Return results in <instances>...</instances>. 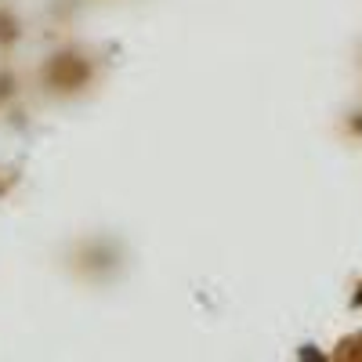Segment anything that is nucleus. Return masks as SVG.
<instances>
[{"mask_svg": "<svg viewBox=\"0 0 362 362\" xmlns=\"http://www.w3.org/2000/svg\"><path fill=\"white\" fill-rule=\"evenodd\" d=\"M47 76H51L58 87H80L83 76H87V66L80 62V58H73V54H62V58H58V62L47 69Z\"/></svg>", "mask_w": 362, "mask_h": 362, "instance_id": "nucleus-1", "label": "nucleus"}]
</instances>
